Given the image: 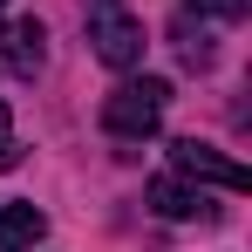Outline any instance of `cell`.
<instances>
[{"instance_id":"cell-1","label":"cell","mask_w":252,"mask_h":252,"mask_svg":"<svg viewBox=\"0 0 252 252\" xmlns=\"http://www.w3.org/2000/svg\"><path fill=\"white\" fill-rule=\"evenodd\" d=\"M164 102H170V82H157V75L123 82V89L102 95V129H109V136H157Z\"/></svg>"},{"instance_id":"cell-2","label":"cell","mask_w":252,"mask_h":252,"mask_svg":"<svg viewBox=\"0 0 252 252\" xmlns=\"http://www.w3.org/2000/svg\"><path fill=\"white\" fill-rule=\"evenodd\" d=\"M82 21H89V41H95V55L109 68H136L143 62V21L123 0H82Z\"/></svg>"},{"instance_id":"cell-3","label":"cell","mask_w":252,"mask_h":252,"mask_svg":"<svg viewBox=\"0 0 252 252\" xmlns=\"http://www.w3.org/2000/svg\"><path fill=\"white\" fill-rule=\"evenodd\" d=\"M170 170L191 177V184H218V191H246L252 184L246 164H232L225 150H211V143H198V136H177V143H170Z\"/></svg>"},{"instance_id":"cell-4","label":"cell","mask_w":252,"mask_h":252,"mask_svg":"<svg viewBox=\"0 0 252 252\" xmlns=\"http://www.w3.org/2000/svg\"><path fill=\"white\" fill-rule=\"evenodd\" d=\"M0 62H7L14 75L34 82V68L48 62V28H41V21H7V34H0Z\"/></svg>"},{"instance_id":"cell-5","label":"cell","mask_w":252,"mask_h":252,"mask_svg":"<svg viewBox=\"0 0 252 252\" xmlns=\"http://www.w3.org/2000/svg\"><path fill=\"white\" fill-rule=\"evenodd\" d=\"M150 211H157V218H205V191H198V184H191V177H177V170H170V177H150Z\"/></svg>"},{"instance_id":"cell-6","label":"cell","mask_w":252,"mask_h":252,"mask_svg":"<svg viewBox=\"0 0 252 252\" xmlns=\"http://www.w3.org/2000/svg\"><path fill=\"white\" fill-rule=\"evenodd\" d=\"M48 232V218L34 205H0V252H34Z\"/></svg>"},{"instance_id":"cell-7","label":"cell","mask_w":252,"mask_h":252,"mask_svg":"<svg viewBox=\"0 0 252 252\" xmlns=\"http://www.w3.org/2000/svg\"><path fill=\"white\" fill-rule=\"evenodd\" d=\"M21 164V143H14V116H7V102H0V170Z\"/></svg>"},{"instance_id":"cell-8","label":"cell","mask_w":252,"mask_h":252,"mask_svg":"<svg viewBox=\"0 0 252 252\" xmlns=\"http://www.w3.org/2000/svg\"><path fill=\"white\" fill-rule=\"evenodd\" d=\"M191 7H198V14H218V21H239L252 0H191Z\"/></svg>"},{"instance_id":"cell-9","label":"cell","mask_w":252,"mask_h":252,"mask_svg":"<svg viewBox=\"0 0 252 252\" xmlns=\"http://www.w3.org/2000/svg\"><path fill=\"white\" fill-rule=\"evenodd\" d=\"M0 7H7V0H0Z\"/></svg>"}]
</instances>
